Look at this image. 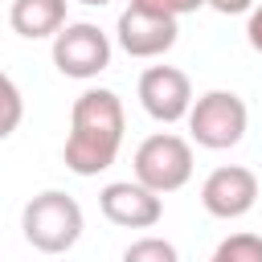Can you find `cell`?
Instances as JSON below:
<instances>
[{
	"instance_id": "10",
	"label": "cell",
	"mask_w": 262,
	"mask_h": 262,
	"mask_svg": "<svg viewBox=\"0 0 262 262\" xmlns=\"http://www.w3.org/2000/svg\"><path fill=\"white\" fill-rule=\"evenodd\" d=\"M66 4L70 0H12L8 8V25L16 37L25 41H45L57 37L70 20H66Z\"/></svg>"
},
{
	"instance_id": "1",
	"label": "cell",
	"mask_w": 262,
	"mask_h": 262,
	"mask_svg": "<svg viewBox=\"0 0 262 262\" xmlns=\"http://www.w3.org/2000/svg\"><path fill=\"white\" fill-rule=\"evenodd\" d=\"M127 131L123 98L106 86H90L70 106V135L61 147V160L74 176H98L119 160Z\"/></svg>"
},
{
	"instance_id": "8",
	"label": "cell",
	"mask_w": 262,
	"mask_h": 262,
	"mask_svg": "<svg viewBox=\"0 0 262 262\" xmlns=\"http://www.w3.org/2000/svg\"><path fill=\"white\" fill-rule=\"evenodd\" d=\"M201 205L217 221H237L258 205V176L246 164H221L201 184Z\"/></svg>"
},
{
	"instance_id": "17",
	"label": "cell",
	"mask_w": 262,
	"mask_h": 262,
	"mask_svg": "<svg viewBox=\"0 0 262 262\" xmlns=\"http://www.w3.org/2000/svg\"><path fill=\"white\" fill-rule=\"evenodd\" d=\"M78 4H86V8H102V4H111V0H78Z\"/></svg>"
},
{
	"instance_id": "9",
	"label": "cell",
	"mask_w": 262,
	"mask_h": 262,
	"mask_svg": "<svg viewBox=\"0 0 262 262\" xmlns=\"http://www.w3.org/2000/svg\"><path fill=\"white\" fill-rule=\"evenodd\" d=\"M98 209L119 229H151L164 217V196H156L139 180H111L98 192Z\"/></svg>"
},
{
	"instance_id": "15",
	"label": "cell",
	"mask_w": 262,
	"mask_h": 262,
	"mask_svg": "<svg viewBox=\"0 0 262 262\" xmlns=\"http://www.w3.org/2000/svg\"><path fill=\"white\" fill-rule=\"evenodd\" d=\"M258 0H205V8H213V12H221V16H250V8H254Z\"/></svg>"
},
{
	"instance_id": "16",
	"label": "cell",
	"mask_w": 262,
	"mask_h": 262,
	"mask_svg": "<svg viewBox=\"0 0 262 262\" xmlns=\"http://www.w3.org/2000/svg\"><path fill=\"white\" fill-rule=\"evenodd\" d=\"M246 41L254 53H262V0L250 8V20H246Z\"/></svg>"
},
{
	"instance_id": "13",
	"label": "cell",
	"mask_w": 262,
	"mask_h": 262,
	"mask_svg": "<svg viewBox=\"0 0 262 262\" xmlns=\"http://www.w3.org/2000/svg\"><path fill=\"white\" fill-rule=\"evenodd\" d=\"M119 262H180V254H176V246H172L168 237L147 233V237H135V242L123 250Z\"/></svg>"
},
{
	"instance_id": "5",
	"label": "cell",
	"mask_w": 262,
	"mask_h": 262,
	"mask_svg": "<svg viewBox=\"0 0 262 262\" xmlns=\"http://www.w3.org/2000/svg\"><path fill=\"white\" fill-rule=\"evenodd\" d=\"M53 66L66 78L90 82L111 66V37L90 20H74L53 37Z\"/></svg>"
},
{
	"instance_id": "11",
	"label": "cell",
	"mask_w": 262,
	"mask_h": 262,
	"mask_svg": "<svg viewBox=\"0 0 262 262\" xmlns=\"http://www.w3.org/2000/svg\"><path fill=\"white\" fill-rule=\"evenodd\" d=\"M20 119H25V94H20V86L0 70V139H8V135L20 127Z\"/></svg>"
},
{
	"instance_id": "4",
	"label": "cell",
	"mask_w": 262,
	"mask_h": 262,
	"mask_svg": "<svg viewBox=\"0 0 262 262\" xmlns=\"http://www.w3.org/2000/svg\"><path fill=\"white\" fill-rule=\"evenodd\" d=\"M131 168H135V180L143 188H151L156 196H168L192 180V143L184 135L156 131L135 147Z\"/></svg>"
},
{
	"instance_id": "7",
	"label": "cell",
	"mask_w": 262,
	"mask_h": 262,
	"mask_svg": "<svg viewBox=\"0 0 262 262\" xmlns=\"http://www.w3.org/2000/svg\"><path fill=\"white\" fill-rule=\"evenodd\" d=\"M135 94H139V106H143L156 123H164V127L188 119V111H192V102H196L188 74L176 70V66H147V70L139 74Z\"/></svg>"
},
{
	"instance_id": "6",
	"label": "cell",
	"mask_w": 262,
	"mask_h": 262,
	"mask_svg": "<svg viewBox=\"0 0 262 262\" xmlns=\"http://www.w3.org/2000/svg\"><path fill=\"white\" fill-rule=\"evenodd\" d=\"M180 37V20L176 16H164V12H151V8H135L127 4L115 20V45L127 53V57H139V61H151V57H164Z\"/></svg>"
},
{
	"instance_id": "3",
	"label": "cell",
	"mask_w": 262,
	"mask_h": 262,
	"mask_svg": "<svg viewBox=\"0 0 262 262\" xmlns=\"http://www.w3.org/2000/svg\"><path fill=\"white\" fill-rule=\"evenodd\" d=\"M184 123H188V143H196L205 151H225L246 139L250 111H246V98L233 90H205L192 102Z\"/></svg>"
},
{
	"instance_id": "2",
	"label": "cell",
	"mask_w": 262,
	"mask_h": 262,
	"mask_svg": "<svg viewBox=\"0 0 262 262\" xmlns=\"http://www.w3.org/2000/svg\"><path fill=\"white\" fill-rule=\"evenodd\" d=\"M82 229H86L82 205L70 192H61V188H45V192H37L20 209V233H25V242L37 254H66V250H74Z\"/></svg>"
},
{
	"instance_id": "12",
	"label": "cell",
	"mask_w": 262,
	"mask_h": 262,
	"mask_svg": "<svg viewBox=\"0 0 262 262\" xmlns=\"http://www.w3.org/2000/svg\"><path fill=\"white\" fill-rule=\"evenodd\" d=\"M213 262H262V233H229L213 250Z\"/></svg>"
},
{
	"instance_id": "18",
	"label": "cell",
	"mask_w": 262,
	"mask_h": 262,
	"mask_svg": "<svg viewBox=\"0 0 262 262\" xmlns=\"http://www.w3.org/2000/svg\"><path fill=\"white\" fill-rule=\"evenodd\" d=\"M209 262H213V258H209Z\"/></svg>"
},
{
	"instance_id": "14",
	"label": "cell",
	"mask_w": 262,
	"mask_h": 262,
	"mask_svg": "<svg viewBox=\"0 0 262 262\" xmlns=\"http://www.w3.org/2000/svg\"><path fill=\"white\" fill-rule=\"evenodd\" d=\"M135 8H151V12H164V16H188L196 8H205V0H131Z\"/></svg>"
}]
</instances>
